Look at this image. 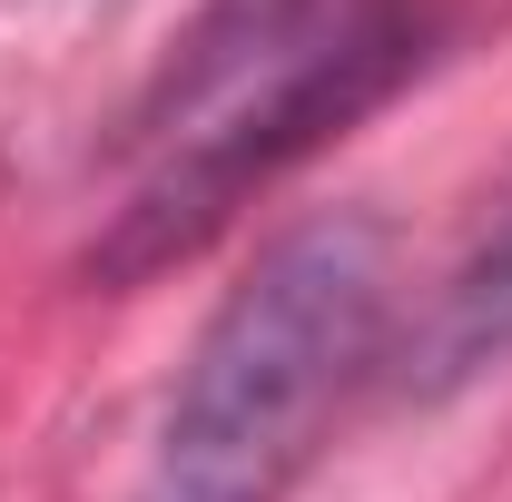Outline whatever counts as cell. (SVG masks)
<instances>
[{"label":"cell","mask_w":512,"mask_h":502,"mask_svg":"<svg viewBox=\"0 0 512 502\" xmlns=\"http://www.w3.org/2000/svg\"><path fill=\"white\" fill-rule=\"evenodd\" d=\"M444 0H207L119 119V207L89 237V286H148L237 207L384 109L444 50Z\"/></svg>","instance_id":"1"},{"label":"cell","mask_w":512,"mask_h":502,"mask_svg":"<svg viewBox=\"0 0 512 502\" xmlns=\"http://www.w3.org/2000/svg\"><path fill=\"white\" fill-rule=\"evenodd\" d=\"M384 315H394V256L375 217L335 207L286 227L188 345L128 502H286L335 404L384 355Z\"/></svg>","instance_id":"2"},{"label":"cell","mask_w":512,"mask_h":502,"mask_svg":"<svg viewBox=\"0 0 512 502\" xmlns=\"http://www.w3.org/2000/svg\"><path fill=\"white\" fill-rule=\"evenodd\" d=\"M493 365H512V207L483 227V247L444 276L434 315L414 325L404 384H414V394H453V384L493 375Z\"/></svg>","instance_id":"3"}]
</instances>
